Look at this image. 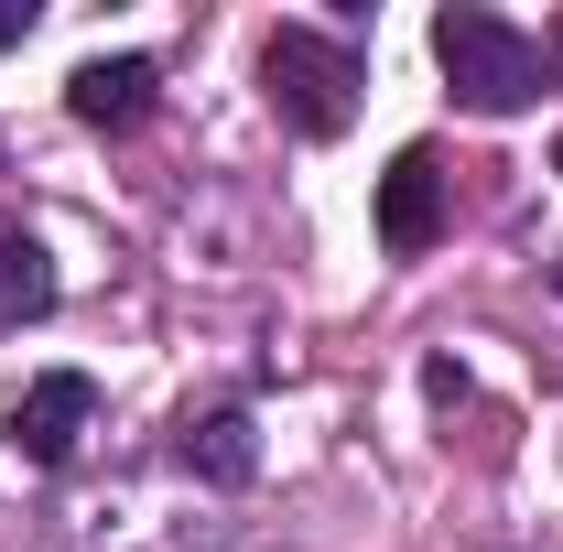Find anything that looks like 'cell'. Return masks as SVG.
<instances>
[{"label":"cell","instance_id":"obj_1","mask_svg":"<svg viewBox=\"0 0 563 552\" xmlns=\"http://www.w3.org/2000/svg\"><path fill=\"white\" fill-rule=\"evenodd\" d=\"M433 66L455 87V109H477V120H520V109L542 98V44H531L520 22L477 11V0L433 11Z\"/></svg>","mask_w":563,"mask_h":552},{"label":"cell","instance_id":"obj_2","mask_svg":"<svg viewBox=\"0 0 563 552\" xmlns=\"http://www.w3.org/2000/svg\"><path fill=\"white\" fill-rule=\"evenodd\" d=\"M357 55L336 44V33H314V22H272L261 33V98L282 109V131H303V141H336L357 120Z\"/></svg>","mask_w":563,"mask_h":552},{"label":"cell","instance_id":"obj_3","mask_svg":"<svg viewBox=\"0 0 563 552\" xmlns=\"http://www.w3.org/2000/svg\"><path fill=\"white\" fill-rule=\"evenodd\" d=\"M87 422H98V379H87V368H44V379L11 390V444H22L33 466H66Z\"/></svg>","mask_w":563,"mask_h":552},{"label":"cell","instance_id":"obj_4","mask_svg":"<svg viewBox=\"0 0 563 552\" xmlns=\"http://www.w3.org/2000/svg\"><path fill=\"white\" fill-rule=\"evenodd\" d=\"M433 239H444V163L412 141V152H390V174H379V250L412 261Z\"/></svg>","mask_w":563,"mask_h":552},{"label":"cell","instance_id":"obj_5","mask_svg":"<svg viewBox=\"0 0 563 552\" xmlns=\"http://www.w3.org/2000/svg\"><path fill=\"white\" fill-rule=\"evenodd\" d=\"M66 109L87 131H131L141 109H152V55H87L66 76Z\"/></svg>","mask_w":563,"mask_h":552},{"label":"cell","instance_id":"obj_6","mask_svg":"<svg viewBox=\"0 0 563 552\" xmlns=\"http://www.w3.org/2000/svg\"><path fill=\"white\" fill-rule=\"evenodd\" d=\"M185 466H196L207 487H250L261 477V422L250 412H196L185 422Z\"/></svg>","mask_w":563,"mask_h":552},{"label":"cell","instance_id":"obj_7","mask_svg":"<svg viewBox=\"0 0 563 552\" xmlns=\"http://www.w3.org/2000/svg\"><path fill=\"white\" fill-rule=\"evenodd\" d=\"M44 303H55V261H44V239L0 228V325H22V314H44Z\"/></svg>","mask_w":563,"mask_h":552},{"label":"cell","instance_id":"obj_8","mask_svg":"<svg viewBox=\"0 0 563 552\" xmlns=\"http://www.w3.org/2000/svg\"><path fill=\"white\" fill-rule=\"evenodd\" d=\"M33 33V0H0V44H22Z\"/></svg>","mask_w":563,"mask_h":552},{"label":"cell","instance_id":"obj_9","mask_svg":"<svg viewBox=\"0 0 563 552\" xmlns=\"http://www.w3.org/2000/svg\"><path fill=\"white\" fill-rule=\"evenodd\" d=\"M542 76H563V22H553V33H542Z\"/></svg>","mask_w":563,"mask_h":552},{"label":"cell","instance_id":"obj_10","mask_svg":"<svg viewBox=\"0 0 563 552\" xmlns=\"http://www.w3.org/2000/svg\"><path fill=\"white\" fill-rule=\"evenodd\" d=\"M553 174H563V141H553Z\"/></svg>","mask_w":563,"mask_h":552}]
</instances>
